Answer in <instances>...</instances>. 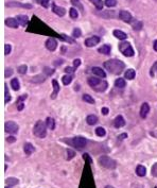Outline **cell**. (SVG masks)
I'll return each mask as SVG.
<instances>
[{
	"label": "cell",
	"mask_w": 157,
	"mask_h": 188,
	"mask_svg": "<svg viewBox=\"0 0 157 188\" xmlns=\"http://www.w3.org/2000/svg\"><path fill=\"white\" fill-rule=\"evenodd\" d=\"M126 137H128V134H126V133H122V134H120V135L118 136V139H119V140H123V139H125Z\"/></svg>",
	"instance_id": "f5cc1de1"
},
{
	"label": "cell",
	"mask_w": 157,
	"mask_h": 188,
	"mask_svg": "<svg viewBox=\"0 0 157 188\" xmlns=\"http://www.w3.org/2000/svg\"><path fill=\"white\" fill-rule=\"evenodd\" d=\"M141 28H142V23H140V21H135L133 23V29L136 30V31L141 30Z\"/></svg>",
	"instance_id": "60d3db41"
},
{
	"label": "cell",
	"mask_w": 157,
	"mask_h": 188,
	"mask_svg": "<svg viewBox=\"0 0 157 188\" xmlns=\"http://www.w3.org/2000/svg\"><path fill=\"white\" fill-rule=\"evenodd\" d=\"M46 124L48 126V129L50 130H54L55 129V121H54V119L51 118V117H48L46 119Z\"/></svg>",
	"instance_id": "4316f807"
},
{
	"label": "cell",
	"mask_w": 157,
	"mask_h": 188,
	"mask_svg": "<svg viewBox=\"0 0 157 188\" xmlns=\"http://www.w3.org/2000/svg\"><path fill=\"white\" fill-rule=\"evenodd\" d=\"M5 188H10V187H9V186H5Z\"/></svg>",
	"instance_id": "6125c7cd"
},
{
	"label": "cell",
	"mask_w": 157,
	"mask_h": 188,
	"mask_svg": "<svg viewBox=\"0 0 157 188\" xmlns=\"http://www.w3.org/2000/svg\"><path fill=\"white\" fill-rule=\"evenodd\" d=\"M44 71L47 73V76H51V75L54 73V69H51L49 67H45V68H44Z\"/></svg>",
	"instance_id": "bcb514c9"
},
{
	"label": "cell",
	"mask_w": 157,
	"mask_h": 188,
	"mask_svg": "<svg viewBox=\"0 0 157 188\" xmlns=\"http://www.w3.org/2000/svg\"><path fill=\"white\" fill-rule=\"evenodd\" d=\"M52 0H37V2H38L42 7H44V8H49V5H50V2H51Z\"/></svg>",
	"instance_id": "d590c367"
},
{
	"label": "cell",
	"mask_w": 157,
	"mask_h": 188,
	"mask_svg": "<svg viewBox=\"0 0 157 188\" xmlns=\"http://www.w3.org/2000/svg\"><path fill=\"white\" fill-rule=\"evenodd\" d=\"M125 85H126V83H125V80L122 79V78H119L115 81V86L117 87V88H124Z\"/></svg>",
	"instance_id": "d4e9b609"
},
{
	"label": "cell",
	"mask_w": 157,
	"mask_h": 188,
	"mask_svg": "<svg viewBox=\"0 0 157 188\" xmlns=\"http://www.w3.org/2000/svg\"><path fill=\"white\" fill-rule=\"evenodd\" d=\"M75 68L74 67H66L65 68V72L67 73V75H71V73L74 72Z\"/></svg>",
	"instance_id": "7dc6e473"
},
{
	"label": "cell",
	"mask_w": 157,
	"mask_h": 188,
	"mask_svg": "<svg viewBox=\"0 0 157 188\" xmlns=\"http://www.w3.org/2000/svg\"><path fill=\"white\" fill-rule=\"evenodd\" d=\"M11 86H12V88H13L14 90H19L20 84H19L18 79H16V78L12 79V81H11Z\"/></svg>",
	"instance_id": "f546056e"
},
{
	"label": "cell",
	"mask_w": 157,
	"mask_h": 188,
	"mask_svg": "<svg viewBox=\"0 0 157 188\" xmlns=\"http://www.w3.org/2000/svg\"><path fill=\"white\" fill-rule=\"evenodd\" d=\"M101 82V80L99 79V78H89L88 79V84L90 87H95L96 85H98L99 83Z\"/></svg>",
	"instance_id": "f1b7e54d"
},
{
	"label": "cell",
	"mask_w": 157,
	"mask_h": 188,
	"mask_svg": "<svg viewBox=\"0 0 157 188\" xmlns=\"http://www.w3.org/2000/svg\"><path fill=\"white\" fill-rule=\"evenodd\" d=\"M62 37L66 40V42H68V43H71V44H74L75 43L74 40H72V38H70V37H67L65 34H62Z\"/></svg>",
	"instance_id": "f907efd6"
},
{
	"label": "cell",
	"mask_w": 157,
	"mask_h": 188,
	"mask_svg": "<svg viewBox=\"0 0 157 188\" xmlns=\"http://www.w3.org/2000/svg\"><path fill=\"white\" fill-rule=\"evenodd\" d=\"M47 124L43 120H38L34 125V129H33V133L36 137L38 138H45L47 136Z\"/></svg>",
	"instance_id": "7a4b0ae2"
},
{
	"label": "cell",
	"mask_w": 157,
	"mask_h": 188,
	"mask_svg": "<svg viewBox=\"0 0 157 188\" xmlns=\"http://www.w3.org/2000/svg\"><path fill=\"white\" fill-rule=\"evenodd\" d=\"M102 17H104V18H106V19H109V18H111V17H115V12L113 11V12H103V13L100 14Z\"/></svg>",
	"instance_id": "e575fe53"
},
{
	"label": "cell",
	"mask_w": 157,
	"mask_h": 188,
	"mask_svg": "<svg viewBox=\"0 0 157 188\" xmlns=\"http://www.w3.org/2000/svg\"><path fill=\"white\" fill-rule=\"evenodd\" d=\"M46 80V78H45V76L44 75H37V76L33 77L32 79H31V82L33 83H42L44 82Z\"/></svg>",
	"instance_id": "83f0119b"
},
{
	"label": "cell",
	"mask_w": 157,
	"mask_h": 188,
	"mask_svg": "<svg viewBox=\"0 0 157 188\" xmlns=\"http://www.w3.org/2000/svg\"><path fill=\"white\" fill-rule=\"evenodd\" d=\"M82 35V32H81V30L78 29V28H75L74 30H73V32H72V36L75 37V38H78V37H80Z\"/></svg>",
	"instance_id": "ab89813d"
},
{
	"label": "cell",
	"mask_w": 157,
	"mask_h": 188,
	"mask_svg": "<svg viewBox=\"0 0 157 188\" xmlns=\"http://www.w3.org/2000/svg\"><path fill=\"white\" fill-rule=\"evenodd\" d=\"M136 174L138 175V176H144V175L147 174V169H145V167L142 165H139L137 166V168H136Z\"/></svg>",
	"instance_id": "44dd1931"
},
{
	"label": "cell",
	"mask_w": 157,
	"mask_h": 188,
	"mask_svg": "<svg viewBox=\"0 0 157 188\" xmlns=\"http://www.w3.org/2000/svg\"><path fill=\"white\" fill-rule=\"evenodd\" d=\"M11 101V96L10 95H4V103L7 104Z\"/></svg>",
	"instance_id": "11a10c76"
},
{
	"label": "cell",
	"mask_w": 157,
	"mask_h": 188,
	"mask_svg": "<svg viewBox=\"0 0 157 188\" xmlns=\"http://www.w3.org/2000/svg\"><path fill=\"white\" fill-rule=\"evenodd\" d=\"M119 18L122 20V21H124V23H131L132 20H133V16H132V14L128 11H124L122 10L119 12Z\"/></svg>",
	"instance_id": "52a82bcc"
},
{
	"label": "cell",
	"mask_w": 157,
	"mask_h": 188,
	"mask_svg": "<svg viewBox=\"0 0 157 188\" xmlns=\"http://www.w3.org/2000/svg\"><path fill=\"white\" fill-rule=\"evenodd\" d=\"M149 112H150V105H149V103H143L142 105H141V109H140V116L141 118H145L147 116V114H149Z\"/></svg>",
	"instance_id": "9a60e30c"
},
{
	"label": "cell",
	"mask_w": 157,
	"mask_h": 188,
	"mask_svg": "<svg viewBox=\"0 0 157 188\" xmlns=\"http://www.w3.org/2000/svg\"><path fill=\"white\" fill-rule=\"evenodd\" d=\"M83 100L86 101L87 103H90V104H95V99L92 98L90 95L88 94H85V95H83Z\"/></svg>",
	"instance_id": "d6a6232c"
},
{
	"label": "cell",
	"mask_w": 157,
	"mask_h": 188,
	"mask_svg": "<svg viewBox=\"0 0 157 188\" xmlns=\"http://www.w3.org/2000/svg\"><path fill=\"white\" fill-rule=\"evenodd\" d=\"M153 48H154V50H155V51L157 52V40L153 43Z\"/></svg>",
	"instance_id": "91938a15"
},
{
	"label": "cell",
	"mask_w": 157,
	"mask_h": 188,
	"mask_svg": "<svg viewBox=\"0 0 157 188\" xmlns=\"http://www.w3.org/2000/svg\"><path fill=\"white\" fill-rule=\"evenodd\" d=\"M52 85H53V92L52 95H51V99H55L56 97H57V94H59L61 87H59V82L56 80H52Z\"/></svg>",
	"instance_id": "4fadbf2b"
},
{
	"label": "cell",
	"mask_w": 157,
	"mask_h": 188,
	"mask_svg": "<svg viewBox=\"0 0 157 188\" xmlns=\"http://www.w3.org/2000/svg\"><path fill=\"white\" fill-rule=\"evenodd\" d=\"M19 183V181H18V178H8L7 180H5V185L7 186H15V185H17Z\"/></svg>",
	"instance_id": "484cf974"
},
{
	"label": "cell",
	"mask_w": 157,
	"mask_h": 188,
	"mask_svg": "<svg viewBox=\"0 0 157 188\" xmlns=\"http://www.w3.org/2000/svg\"><path fill=\"white\" fill-rule=\"evenodd\" d=\"M16 140V138L14 137V136H11V137H9V138H7V142H14Z\"/></svg>",
	"instance_id": "680465c9"
},
{
	"label": "cell",
	"mask_w": 157,
	"mask_h": 188,
	"mask_svg": "<svg viewBox=\"0 0 157 188\" xmlns=\"http://www.w3.org/2000/svg\"><path fill=\"white\" fill-rule=\"evenodd\" d=\"M62 82L64 85H69L72 82V77L71 75H66L62 78Z\"/></svg>",
	"instance_id": "4dcf8cb0"
},
{
	"label": "cell",
	"mask_w": 157,
	"mask_h": 188,
	"mask_svg": "<svg viewBox=\"0 0 157 188\" xmlns=\"http://www.w3.org/2000/svg\"><path fill=\"white\" fill-rule=\"evenodd\" d=\"M52 12L56 14V15H59V16H64L66 14V10L64 8H61V7H57L56 4L52 3Z\"/></svg>",
	"instance_id": "e0dca14e"
},
{
	"label": "cell",
	"mask_w": 157,
	"mask_h": 188,
	"mask_svg": "<svg viewBox=\"0 0 157 188\" xmlns=\"http://www.w3.org/2000/svg\"><path fill=\"white\" fill-rule=\"evenodd\" d=\"M105 188H115V187H113V186H109V185H108V186H106Z\"/></svg>",
	"instance_id": "94428289"
},
{
	"label": "cell",
	"mask_w": 157,
	"mask_h": 188,
	"mask_svg": "<svg viewBox=\"0 0 157 188\" xmlns=\"http://www.w3.org/2000/svg\"><path fill=\"white\" fill-rule=\"evenodd\" d=\"M70 142H71L72 146L75 147L78 150H83V149L86 147V145H87V140H86L84 137H82V136H76V137H74L73 139H71Z\"/></svg>",
	"instance_id": "5b68a950"
},
{
	"label": "cell",
	"mask_w": 157,
	"mask_h": 188,
	"mask_svg": "<svg viewBox=\"0 0 157 188\" xmlns=\"http://www.w3.org/2000/svg\"><path fill=\"white\" fill-rule=\"evenodd\" d=\"M96 134L98 136H100V137H103V136H105V134H106V131H105L102 126H99V128L96 129Z\"/></svg>",
	"instance_id": "836d02e7"
},
{
	"label": "cell",
	"mask_w": 157,
	"mask_h": 188,
	"mask_svg": "<svg viewBox=\"0 0 157 188\" xmlns=\"http://www.w3.org/2000/svg\"><path fill=\"white\" fill-rule=\"evenodd\" d=\"M101 113L103 114V115H107V114H108V109H107V107H102Z\"/></svg>",
	"instance_id": "6f0895ef"
},
{
	"label": "cell",
	"mask_w": 157,
	"mask_h": 188,
	"mask_svg": "<svg viewBox=\"0 0 157 188\" xmlns=\"http://www.w3.org/2000/svg\"><path fill=\"white\" fill-rule=\"evenodd\" d=\"M135 76H136V71L134 69H132V68L131 69H128L124 73V78L128 80H133L135 78Z\"/></svg>",
	"instance_id": "cb8c5ba5"
},
{
	"label": "cell",
	"mask_w": 157,
	"mask_h": 188,
	"mask_svg": "<svg viewBox=\"0 0 157 188\" xmlns=\"http://www.w3.org/2000/svg\"><path fill=\"white\" fill-rule=\"evenodd\" d=\"M80 65H81V59H75L74 61H73V67H74V68H78Z\"/></svg>",
	"instance_id": "816d5d0a"
},
{
	"label": "cell",
	"mask_w": 157,
	"mask_h": 188,
	"mask_svg": "<svg viewBox=\"0 0 157 188\" xmlns=\"http://www.w3.org/2000/svg\"><path fill=\"white\" fill-rule=\"evenodd\" d=\"M69 14H70V17H71V18H73V19H76V18H78V11L75 10L74 8H71V9H70V11H69Z\"/></svg>",
	"instance_id": "8d00e7d4"
},
{
	"label": "cell",
	"mask_w": 157,
	"mask_h": 188,
	"mask_svg": "<svg viewBox=\"0 0 157 188\" xmlns=\"http://www.w3.org/2000/svg\"><path fill=\"white\" fill-rule=\"evenodd\" d=\"M66 152H67V159H68V161L72 159L75 156V152L73 151V150H71V149H67Z\"/></svg>",
	"instance_id": "74e56055"
},
{
	"label": "cell",
	"mask_w": 157,
	"mask_h": 188,
	"mask_svg": "<svg viewBox=\"0 0 157 188\" xmlns=\"http://www.w3.org/2000/svg\"><path fill=\"white\" fill-rule=\"evenodd\" d=\"M107 86H108V83L106 81H102L101 80V82L99 83L98 85H96L95 87H92V89L96 90V92H105L107 89Z\"/></svg>",
	"instance_id": "30bf717a"
},
{
	"label": "cell",
	"mask_w": 157,
	"mask_h": 188,
	"mask_svg": "<svg viewBox=\"0 0 157 188\" xmlns=\"http://www.w3.org/2000/svg\"><path fill=\"white\" fill-rule=\"evenodd\" d=\"M11 50H12V48H11L10 45H9V44H5V45H4V54H5V55L10 54Z\"/></svg>",
	"instance_id": "f6af8a7d"
},
{
	"label": "cell",
	"mask_w": 157,
	"mask_h": 188,
	"mask_svg": "<svg viewBox=\"0 0 157 188\" xmlns=\"http://www.w3.org/2000/svg\"><path fill=\"white\" fill-rule=\"evenodd\" d=\"M119 50L122 52V54L124 56H128V57H131L135 54L134 52V49H133V47L131 46V44L128 43V42H123L119 45Z\"/></svg>",
	"instance_id": "277c9868"
},
{
	"label": "cell",
	"mask_w": 157,
	"mask_h": 188,
	"mask_svg": "<svg viewBox=\"0 0 157 188\" xmlns=\"http://www.w3.org/2000/svg\"><path fill=\"white\" fill-rule=\"evenodd\" d=\"M114 124H115V126H116V128H118V129H120V128H122V126H124V124H125L124 118H123L121 115L117 116V117L115 118Z\"/></svg>",
	"instance_id": "5bb4252c"
},
{
	"label": "cell",
	"mask_w": 157,
	"mask_h": 188,
	"mask_svg": "<svg viewBox=\"0 0 157 188\" xmlns=\"http://www.w3.org/2000/svg\"><path fill=\"white\" fill-rule=\"evenodd\" d=\"M104 68L113 75H120L125 68V64L119 59H109L103 64Z\"/></svg>",
	"instance_id": "6da1fadb"
},
{
	"label": "cell",
	"mask_w": 157,
	"mask_h": 188,
	"mask_svg": "<svg viewBox=\"0 0 157 188\" xmlns=\"http://www.w3.org/2000/svg\"><path fill=\"white\" fill-rule=\"evenodd\" d=\"M27 97H28V95H23V96H20L18 99H17V102H23V100L27 99Z\"/></svg>",
	"instance_id": "9f6ffc18"
},
{
	"label": "cell",
	"mask_w": 157,
	"mask_h": 188,
	"mask_svg": "<svg viewBox=\"0 0 157 188\" xmlns=\"http://www.w3.org/2000/svg\"><path fill=\"white\" fill-rule=\"evenodd\" d=\"M12 75H13V69H12V68H8L7 67V68L4 69V77H5V78H10Z\"/></svg>",
	"instance_id": "b9f144b4"
},
{
	"label": "cell",
	"mask_w": 157,
	"mask_h": 188,
	"mask_svg": "<svg viewBox=\"0 0 157 188\" xmlns=\"http://www.w3.org/2000/svg\"><path fill=\"white\" fill-rule=\"evenodd\" d=\"M5 7H19V8H23V9H32V4L30 3H20V2H10V3H7Z\"/></svg>",
	"instance_id": "8fae6325"
},
{
	"label": "cell",
	"mask_w": 157,
	"mask_h": 188,
	"mask_svg": "<svg viewBox=\"0 0 157 188\" xmlns=\"http://www.w3.org/2000/svg\"><path fill=\"white\" fill-rule=\"evenodd\" d=\"M23 151L26 153L27 155H31L33 152H35V148H34V146L32 144H30V142H26L25 145H23Z\"/></svg>",
	"instance_id": "2e32d148"
},
{
	"label": "cell",
	"mask_w": 157,
	"mask_h": 188,
	"mask_svg": "<svg viewBox=\"0 0 157 188\" xmlns=\"http://www.w3.org/2000/svg\"><path fill=\"white\" fill-rule=\"evenodd\" d=\"M86 122L88 123L89 125H95L97 122H98V117L96 115H88L87 118H86Z\"/></svg>",
	"instance_id": "603a6c76"
},
{
	"label": "cell",
	"mask_w": 157,
	"mask_h": 188,
	"mask_svg": "<svg viewBox=\"0 0 157 188\" xmlns=\"http://www.w3.org/2000/svg\"><path fill=\"white\" fill-rule=\"evenodd\" d=\"M98 163L100 164V166H102V167H104L106 169H111V170H113V169H115L117 167L116 161L111 159L109 156H106V155L100 156L98 159Z\"/></svg>",
	"instance_id": "3957f363"
},
{
	"label": "cell",
	"mask_w": 157,
	"mask_h": 188,
	"mask_svg": "<svg viewBox=\"0 0 157 188\" xmlns=\"http://www.w3.org/2000/svg\"><path fill=\"white\" fill-rule=\"evenodd\" d=\"M18 124L14 121H7L4 123V131L10 134H15L18 132Z\"/></svg>",
	"instance_id": "8992f818"
},
{
	"label": "cell",
	"mask_w": 157,
	"mask_h": 188,
	"mask_svg": "<svg viewBox=\"0 0 157 188\" xmlns=\"http://www.w3.org/2000/svg\"><path fill=\"white\" fill-rule=\"evenodd\" d=\"M114 35L117 38H119L120 40H126V37H128V35L123 32V31H120V30H114Z\"/></svg>",
	"instance_id": "ffe728a7"
},
{
	"label": "cell",
	"mask_w": 157,
	"mask_h": 188,
	"mask_svg": "<svg viewBox=\"0 0 157 188\" xmlns=\"http://www.w3.org/2000/svg\"><path fill=\"white\" fill-rule=\"evenodd\" d=\"M23 106H25L23 102H17V109H18V111H23Z\"/></svg>",
	"instance_id": "db71d44e"
},
{
	"label": "cell",
	"mask_w": 157,
	"mask_h": 188,
	"mask_svg": "<svg viewBox=\"0 0 157 188\" xmlns=\"http://www.w3.org/2000/svg\"><path fill=\"white\" fill-rule=\"evenodd\" d=\"M91 3L95 4V7L97 8V10L101 11L103 9V1L102 0H90Z\"/></svg>",
	"instance_id": "1f68e13d"
},
{
	"label": "cell",
	"mask_w": 157,
	"mask_h": 188,
	"mask_svg": "<svg viewBox=\"0 0 157 188\" xmlns=\"http://www.w3.org/2000/svg\"><path fill=\"white\" fill-rule=\"evenodd\" d=\"M150 73H151V76H152V77L156 76V75H157V62L155 63V64H154L153 66H152V68H151Z\"/></svg>",
	"instance_id": "ee69618b"
},
{
	"label": "cell",
	"mask_w": 157,
	"mask_h": 188,
	"mask_svg": "<svg viewBox=\"0 0 157 188\" xmlns=\"http://www.w3.org/2000/svg\"><path fill=\"white\" fill-rule=\"evenodd\" d=\"M16 19L20 26H23V27H26L27 23H29V17L26 16V15H18V16L16 17Z\"/></svg>",
	"instance_id": "ac0fdd59"
},
{
	"label": "cell",
	"mask_w": 157,
	"mask_h": 188,
	"mask_svg": "<svg viewBox=\"0 0 157 188\" xmlns=\"http://www.w3.org/2000/svg\"><path fill=\"white\" fill-rule=\"evenodd\" d=\"M83 159H85V161H87L89 164H92L91 157H90V156H89V154H87V153H84V154H83Z\"/></svg>",
	"instance_id": "c3c4849f"
},
{
	"label": "cell",
	"mask_w": 157,
	"mask_h": 188,
	"mask_svg": "<svg viewBox=\"0 0 157 188\" xmlns=\"http://www.w3.org/2000/svg\"><path fill=\"white\" fill-rule=\"evenodd\" d=\"M71 1V3L73 4V5H76V7H78L81 10H83V7L81 5V3H80V0H70Z\"/></svg>",
	"instance_id": "681fc988"
},
{
	"label": "cell",
	"mask_w": 157,
	"mask_h": 188,
	"mask_svg": "<svg viewBox=\"0 0 157 188\" xmlns=\"http://www.w3.org/2000/svg\"><path fill=\"white\" fill-rule=\"evenodd\" d=\"M45 46H46V48L49 50V51H54V50L56 49V47H57V42H56L55 38L49 37V38L46 40Z\"/></svg>",
	"instance_id": "ba28073f"
},
{
	"label": "cell",
	"mask_w": 157,
	"mask_h": 188,
	"mask_svg": "<svg viewBox=\"0 0 157 188\" xmlns=\"http://www.w3.org/2000/svg\"><path fill=\"white\" fill-rule=\"evenodd\" d=\"M105 5L108 8H113L117 4V0H105Z\"/></svg>",
	"instance_id": "f35d334b"
},
{
	"label": "cell",
	"mask_w": 157,
	"mask_h": 188,
	"mask_svg": "<svg viewBox=\"0 0 157 188\" xmlns=\"http://www.w3.org/2000/svg\"><path fill=\"white\" fill-rule=\"evenodd\" d=\"M27 70H28L27 65H20V66L18 67V72L21 73V75H25V73L27 72Z\"/></svg>",
	"instance_id": "7bdbcfd3"
},
{
	"label": "cell",
	"mask_w": 157,
	"mask_h": 188,
	"mask_svg": "<svg viewBox=\"0 0 157 188\" xmlns=\"http://www.w3.org/2000/svg\"><path fill=\"white\" fill-rule=\"evenodd\" d=\"M100 42V37L99 36H91L85 40V46L86 47H94Z\"/></svg>",
	"instance_id": "9c48e42d"
},
{
	"label": "cell",
	"mask_w": 157,
	"mask_h": 188,
	"mask_svg": "<svg viewBox=\"0 0 157 188\" xmlns=\"http://www.w3.org/2000/svg\"><path fill=\"white\" fill-rule=\"evenodd\" d=\"M4 23H5V25H7L8 27H10V28H14V29L18 28V25H19L16 18H12V17H9V18H7Z\"/></svg>",
	"instance_id": "7c38bea8"
},
{
	"label": "cell",
	"mask_w": 157,
	"mask_h": 188,
	"mask_svg": "<svg viewBox=\"0 0 157 188\" xmlns=\"http://www.w3.org/2000/svg\"><path fill=\"white\" fill-rule=\"evenodd\" d=\"M98 52L102 53V54H105V55H108L111 53V46L109 45H103V46L100 47L98 49Z\"/></svg>",
	"instance_id": "7402d4cb"
},
{
	"label": "cell",
	"mask_w": 157,
	"mask_h": 188,
	"mask_svg": "<svg viewBox=\"0 0 157 188\" xmlns=\"http://www.w3.org/2000/svg\"><path fill=\"white\" fill-rule=\"evenodd\" d=\"M92 72L95 73L96 76H98L99 78H106V72L102 68H100V67H94L92 68Z\"/></svg>",
	"instance_id": "d6986e66"
}]
</instances>
